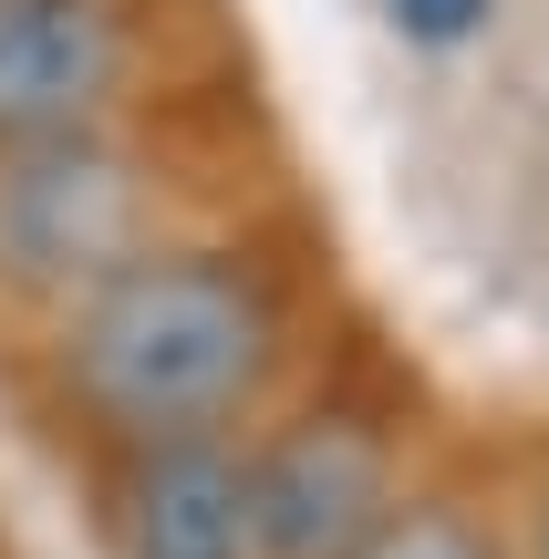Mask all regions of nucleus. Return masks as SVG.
Wrapping results in <instances>:
<instances>
[{
    "mask_svg": "<svg viewBox=\"0 0 549 559\" xmlns=\"http://www.w3.org/2000/svg\"><path fill=\"white\" fill-rule=\"evenodd\" d=\"M539 559H549V508H539Z\"/></svg>",
    "mask_w": 549,
    "mask_h": 559,
    "instance_id": "nucleus-8",
    "label": "nucleus"
},
{
    "mask_svg": "<svg viewBox=\"0 0 549 559\" xmlns=\"http://www.w3.org/2000/svg\"><path fill=\"white\" fill-rule=\"evenodd\" d=\"M343 559H498V539H488L456 498H394Z\"/></svg>",
    "mask_w": 549,
    "mask_h": 559,
    "instance_id": "nucleus-6",
    "label": "nucleus"
},
{
    "mask_svg": "<svg viewBox=\"0 0 549 559\" xmlns=\"http://www.w3.org/2000/svg\"><path fill=\"white\" fill-rule=\"evenodd\" d=\"M135 73V32L115 0H0V135L104 124Z\"/></svg>",
    "mask_w": 549,
    "mask_h": 559,
    "instance_id": "nucleus-5",
    "label": "nucleus"
},
{
    "mask_svg": "<svg viewBox=\"0 0 549 559\" xmlns=\"http://www.w3.org/2000/svg\"><path fill=\"white\" fill-rule=\"evenodd\" d=\"M394 508V445L363 415H301L249 445V528L260 559H343Z\"/></svg>",
    "mask_w": 549,
    "mask_h": 559,
    "instance_id": "nucleus-3",
    "label": "nucleus"
},
{
    "mask_svg": "<svg viewBox=\"0 0 549 559\" xmlns=\"http://www.w3.org/2000/svg\"><path fill=\"white\" fill-rule=\"evenodd\" d=\"M115 549L124 559H260L249 456L228 436H156L115 466Z\"/></svg>",
    "mask_w": 549,
    "mask_h": 559,
    "instance_id": "nucleus-4",
    "label": "nucleus"
},
{
    "mask_svg": "<svg viewBox=\"0 0 549 559\" xmlns=\"http://www.w3.org/2000/svg\"><path fill=\"white\" fill-rule=\"evenodd\" d=\"M384 11H394V32H405V41H426V52H446V41H467L477 21L498 11V0H384Z\"/></svg>",
    "mask_w": 549,
    "mask_h": 559,
    "instance_id": "nucleus-7",
    "label": "nucleus"
},
{
    "mask_svg": "<svg viewBox=\"0 0 549 559\" xmlns=\"http://www.w3.org/2000/svg\"><path fill=\"white\" fill-rule=\"evenodd\" d=\"M290 353L281 280L249 249H156L104 270L83 300H62L52 332V394L104 445L156 436H228L270 394Z\"/></svg>",
    "mask_w": 549,
    "mask_h": 559,
    "instance_id": "nucleus-1",
    "label": "nucleus"
},
{
    "mask_svg": "<svg viewBox=\"0 0 549 559\" xmlns=\"http://www.w3.org/2000/svg\"><path fill=\"white\" fill-rule=\"evenodd\" d=\"M156 239V177L104 124L0 135V311H62Z\"/></svg>",
    "mask_w": 549,
    "mask_h": 559,
    "instance_id": "nucleus-2",
    "label": "nucleus"
}]
</instances>
